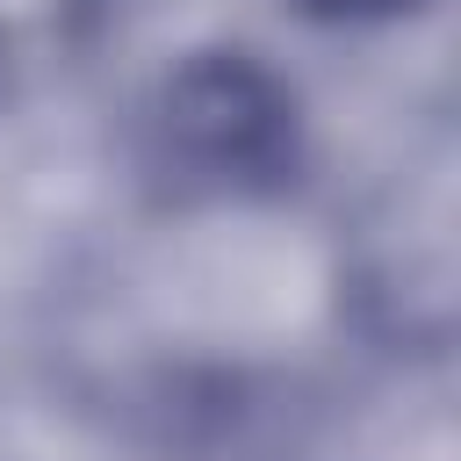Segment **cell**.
<instances>
[{
    "instance_id": "cell-1",
    "label": "cell",
    "mask_w": 461,
    "mask_h": 461,
    "mask_svg": "<svg viewBox=\"0 0 461 461\" xmlns=\"http://www.w3.org/2000/svg\"><path fill=\"white\" fill-rule=\"evenodd\" d=\"M166 137L209 180H259L288 158V101L252 65H194L173 86Z\"/></svg>"
},
{
    "instance_id": "cell-2",
    "label": "cell",
    "mask_w": 461,
    "mask_h": 461,
    "mask_svg": "<svg viewBox=\"0 0 461 461\" xmlns=\"http://www.w3.org/2000/svg\"><path fill=\"white\" fill-rule=\"evenodd\" d=\"M317 14H382V7H403V0H303Z\"/></svg>"
}]
</instances>
